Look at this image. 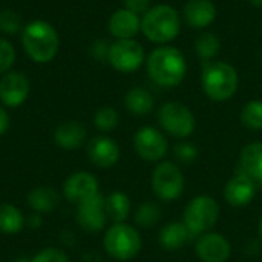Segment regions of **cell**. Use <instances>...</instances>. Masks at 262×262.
I'll return each mask as SVG.
<instances>
[{
    "label": "cell",
    "mask_w": 262,
    "mask_h": 262,
    "mask_svg": "<svg viewBox=\"0 0 262 262\" xmlns=\"http://www.w3.org/2000/svg\"><path fill=\"white\" fill-rule=\"evenodd\" d=\"M146 69L155 84L161 88H177L186 78L187 61L178 48L160 45L146 57Z\"/></svg>",
    "instance_id": "1"
},
{
    "label": "cell",
    "mask_w": 262,
    "mask_h": 262,
    "mask_svg": "<svg viewBox=\"0 0 262 262\" xmlns=\"http://www.w3.org/2000/svg\"><path fill=\"white\" fill-rule=\"evenodd\" d=\"M25 54L37 64L52 61L60 49V35L46 20L35 18L26 23L20 32Z\"/></svg>",
    "instance_id": "2"
},
{
    "label": "cell",
    "mask_w": 262,
    "mask_h": 262,
    "mask_svg": "<svg viewBox=\"0 0 262 262\" xmlns=\"http://www.w3.org/2000/svg\"><path fill=\"white\" fill-rule=\"evenodd\" d=\"M180 31L181 15L172 5H154L141 17V32L149 41L157 45H167L178 37Z\"/></svg>",
    "instance_id": "3"
},
{
    "label": "cell",
    "mask_w": 262,
    "mask_h": 262,
    "mask_svg": "<svg viewBox=\"0 0 262 262\" xmlns=\"http://www.w3.org/2000/svg\"><path fill=\"white\" fill-rule=\"evenodd\" d=\"M201 88L212 101H227L239 88V74L227 61H207L201 71Z\"/></svg>",
    "instance_id": "4"
},
{
    "label": "cell",
    "mask_w": 262,
    "mask_h": 262,
    "mask_svg": "<svg viewBox=\"0 0 262 262\" xmlns=\"http://www.w3.org/2000/svg\"><path fill=\"white\" fill-rule=\"evenodd\" d=\"M143 241L137 227L127 223H117L106 229L103 236V247L106 253L115 261H130L141 250Z\"/></svg>",
    "instance_id": "5"
},
{
    "label": "cell",
    "mask_w": 262,
    "mask_h": 262,
    "mask_svg": "<svg viewBox=\"0 0 262 262\" xmlns=\"http://www.w3.org/2000/svg\"><path fill=\"white\" fill-rule=\"evenodd\" d=\"M220 218V206L215 198L209 195H198L189 201L184 209L183 223L190 232L192 238H198L212 232Z\"/></svg>",
    "instance_id": "6"
},
{
    "label": "cell",
    "mask_w": 262,
    "mask_h": 262,
    "mask_svg": "<svg viewBox=\"0 0 262 262\" xmlns=\"http://www.w3.org/2000/svg\"><path fill=\"white\" fill-rule=\"evenodd\" d=\"M158 121L163 130L177 138H187L196 127V118L189 106L180 101H167L158 111Z\"/></svg>",
    "instance_id": "7"
},
{
    "label": "cell",
    "mask_w": 262,
    "mask_h": 262,
    "mask_svg": "<svg viewBox=\"0 0 262 262\" xmlns=\"http://www.w3.org/2000/svg\"><path fill=\"white\" fill-rule=\"evenodd\" d=\"M152 190L161 201L172 203L184 192V175L173 161H161L152 173Z\"/></svg>",
    "instance_id": "8"
},
{
    "label": "cell",
    "mask_w": 262,
    "mask_h": 262,
    "mask_svg": "<svg viewBox=\"0 0 262 262\" xmlns=\"http://www.w3.org/2000/svg\"><path fill=\"white\" fill-rule=\"evenodd\" d=\"M107 61L121 74H134L146 63V52L135 38L115 40L109 48Z\"/></svg>",
    "instance_id": "9"
},
{
    "label": "cell",
    "mask_w": 262,
    "mask_h": 262,
    "mask_svg": "<svg viewBox=\"0 0 262 262\" xmlns=\"http://www.w3.org/2000/svg\"><path fill=\"white\" fill-rule=\"evenodd\" d=\"M134 149L140 158L144 161H161L167 150L169 143L164 134L152 126H143L140 127L134 135Z\"/></svg>",
    "instance_id": "10"
},
{
    "label": "cell",
    "mask_w": 262,
    "mask_h": 262,
    "mask_svg": "<svg viewBox=\"0 0 262 262\" xmlns=\"http://www.w3.org/2000/svg\"><path fill=\"white\" fill-rule=\"evenodd\" d=\"M31 83L21 71H9L0 78V103L6 109L20 107L29 97Z\"/></svg>",
    "instance_id": "11"
},
{
    "label": "cell",
    "mask_w": 262,
    "mask_h": 262,
    "mask_svg": "<svg viewBox=\"0 0 262 262\" xmlns=\"http://www.w3.org/2000/svg\"><path fill=\"white\" fill-rule=\"evenodd\" d=\"M100 193V183L97 177L86 170L71 173L63 183V196L71 204H81Z\"/></svg>",
    "instance_id": "12"
},
{
    "label": "cell",
    "mask_w": 262,
    "mask_h": 262,
    "mask_svg": "<svg viewBox=\"0 0 262 262\" xmlns=\"http://www.w3.org/2000/svg\"><path fill=\"white\" fill-rule=\"evenodd\" d=\"M104 200L106 196H103L101 193H97L91 200L77 206L75 220L80 229H83L88 233H98L106 229L109 218L106 213Z\"/></svg>",
    "instance_id": "13"
},
{
    "label": "cell",
    "mask_w": 262,
    "mask_h": 262,
    "mask_svg": "<svg viewBox=\"0 0 262 262\" xmlns=\"http://www.w3.org/2000/svg\"><path fill=\"white\" fill-rule=\"evenodd\" d=\"M195 253L203 262H227L232 255V246L224 235L207 232L198 236Z\"/></svg>",
    "instance_id": "14"
},
{
    "label": "cell",
    "mask_w": 262,
    "mask_h": 262,
    "mask_svg": "<svg viewBox=\"0 0 262 262\" xmlns=\"http://www.w3.org/2000/svg\"><path fill=\"white\" fill-rule=\"evenodd\" d=\"M88 158L89 161L100 167V169H111L114 167L121 157L120 146L115 140H112L107 135H98L94 137L88 143Z\"/></svg>",
    "instance_id": "15"
},
{
    "label": "cell",
    "mask_w": 262,
    "mask_h": 262,
    "mask_svg": "<svg viewBox=\"0 0 262 262\" xmlns=\"http://www.w3.org/2000/svg\"><path fill=\"white\" fill-rule=\"evenodd\" d=\"M255 195H256V183L239 169L227 181L224 187V198L233 207L249 206L253 201Z\"/></svg>",
    "instance_id": "16"
},
{
    "label": "cell",
    "mask_w": 262,
    "mask_h": 262,
    "mask_svg": "<svg viewBox=\"0 0 262 262\" xmlns=\"http://www.w3.org/2000/svg\"><path fill=\"white\" fill-rule=\"evenodd\" d=\"M107 29L117 40L135 38V35L141 31V15L126 8H120L109 17Z\"/></svg>",
    "instance_id": "17"
},
{
    "label": "cell",
    "mask_w": 262,
    "mask_h": 262,
    "mask_svg": "<svg viewBox=\"0 0 262 262\" xmlns=\"http://www.w3.org/2000/svg\"><path fill=\"white\" fill-rule=\"evenodd\" d=\"M183 18L190 28H209L216 18V5L212 0H189L183 8Z\"/></svg>",
    "instance_id": "18"
},
{
    "label": "cell",
    "mask_w": 262,
    "mask_h": 262,
    "mask_svg": "<svg viewBox=\"0 0 262 262\" xmlns=\"http://www.w3.org/2000/svg\"><path fill=\"white\" fill-rule=\"evenodd\" d=\"M88 137L86 127L80 121H64L58 124L54 130V143L63 150H77L80 149Z\"/></svg>",
    "instance_id": "19"
},
{
    "label": "cell",
    "mask_w": 262,
    "mask_h": 262,
    "mask_svg": "<svg viewBox=\"0 0 262 262\" xmlns=\"http://www.w3.org/2000/svg\"><path fill=\"white\" fill-rule=\"evenodd\" d=\"M26 203L32 212L40 215H49L58 207L60 195L57 193L55 189L49 186H38L28 193Z\"/></svg>",
    "instance_id": "20"
},
{
    "label": "cell",
    "mask_w": 262,
    "mask_h": 262,
    "mask_svg": "<svg viewBox=\"0 0 262 262\" xmlns=\"http://www.w3.org/2000/svg\"><path fill=\"white\" fill-rule=\"evenodd\" d=\"M255 183H262V141L247 144L239 155V167Z\"/></svg>",
    "instance_id": "21"
},
{
    "label": "cell",
    "mask_w": 262,
    "mask_h": 262,
    "mask_svg": "<svg viewBox=\"0 0 262 262\" xmlns=\"http://www.w3.org/2000/svg\"><path fill=\"white\" fill-rule=\"evenodd\" d=\"M190 238L192 235L184 226V223H177V221L166 224L158 235L160 246L167 252H177L183 249L190 241Z\"/></svg>",
    "instance_id": "22"
},
{
    "label": "cell",
    "mask_w": 262,
    "mask_h": 262,
    "mask_svg": "<svg viewBox=\"0 0 262 262\" xmlns=\"http://www.w3.org/2000/svg\"><path fill=\"white\" fill-rule=\"evenodd\" d=\"M154 106H155L154 95L146 88L135 86V88L129 89L124 95V107L132 115L144 117L152 112Z\"/></svg>",
    "instance_id": "23"
},
{
    "label": "cell",
    "mask_w": 262,
    "mask_h": 262,
    "mask_svg": "<svg viewBox=\"0 0 262 262\" xmlns=\"http://www.w3.org/2000/svg\"><path fill=\"white\" fill-rule=\"evenodd\" d=\"M26 227V218L21 210L9 203H0V233L17 235Z\"/></svg>",
    "instance_id": "24"
},
{
    "label": "cell",
    "mask_w": 262,
    "mask_h": 262,
    "mask_svg": "<svg viewBox=\"0 0 262 262\" xmlns=\"http://www.w3.org/2000/svg\"><path fill=\"white\" fill-rule=\"evenodd\" d=\"M104 206H106V213L107 218L117 224V223H126V220L130 215L132 210V204H130V198L120 190H115L112 193H109L104 200Z\"/></svg>",
    "instance_id": "25"
},
{
    "label": "cell",
    "mask_w": 262,
    "mask_h": 262,
    "mask_svg": "<svg viewBox=\"0 0 262 262\" xmlns=\"http://www.w3.org/2000/svg\"><path fill=\"white\" fill-rule=\"evenodd\" d=\"M195 52H196V57L200 60H203L204 63L207 61H212L221 51V40L220 37L212 32V31H206L203 32L201 35L196 37L195 40Z\"/></svg>",
    "instance_id": "26"
},
{
    "label": "cell",
    "mask_w": 262,
    "mask_h": 262,
    "mask_svg": "<svg viewBox=\"0 0 262 262\" xmlns=\"http://www.w3.org/2000/svg\"><path fill=\"white\" fill-rule=\"evenodd\" d=\"M135 224L141 229H150L157 226L161 220V209L155 203H143L137 207L135 215H134Z\"/></svg>",
    "instance_id": "27"
},
{
    "label": "cell",
    "mask_w": 262,
    "mask_h": 262,
    "mask_svg": "<svg viewBox=\"0 0 262 262\" xmlns=\"http://www.w3.org/2000/svg\"><path fill=\"white\" fill-rule=\"evenodd\" d=\"M241 123L250 130L262 129V100H252L241 111Z\"/></svg>",
    "instance_id": "28"
},
{
    "label": "cell",
    "mask_w": 262,
    "mask_h": 262,
    "mask_svg": "<svg viewBox=\"0 0 262 262\" xmlns=\"http://www.w3.org/2000/svg\"><path fill=\"white\" fill-rule=\"evenodd\" d=\"M118 123H120V115L112 106H103L94 115V126L103 134L117 129Z\"/></svg>",
    "instance_id": "29"
},
{
    "label": "cell",
    "mask_w": 262,
    "mask_h": 262,
    "mask_svg": "<svg viewBox=\"0 0 262 262\" xmlns=\"http://www.w3.org/2000/svg\"><path fill=\"white\" fill-rule=\"evenodd\" d=\"M23 21L17 11L14 9H3L0 11V32L3 34H17L21 32Z\"/></svg>",
    "instance_id": "30"
},
{
    "label": "cell",
    "mask_w": 262,
    "mask_h": 262,
    "mask_svg": "<svg viewBox=\"0 0 262 262\" xmlns=\"http://www.w3.org/2000/svg\"><path fill=\"white\" fill-rule=\"evenodd\" d=\"M15 48L9 40L5 37H0V77L6 72L12 71V66L15 63Z\"/></svg>",
    "instance_id": "31"
},
{
    "label": "cell",
    "mask_w": 262,
    "mask_h": 262,
    "mask_svg": "<svg viewBox=\"0 0 262 262\" xmlns=\"http://www.w3.org/2000/svg\"><path fill=\"white\" fill-rule=\"evenodd\" d=\"M173 157L181 164H192L198 158V149L190 141H180L173 146Z\"/></svg>",
    "instance_id": "32"
},
{
    "label": "cell",
    "mask_w": 262,
    "mask_h": 262,
    "mask_svg": "<svg viewBox=\"0 0 262 262\" xmlns=\"http://www.w3.org/2000/svg\"><path fill=\"white\" fill-rule=\"evenodd\" d=\"M29 262H69V258L58 247H45L37 252Z\"/></svg>",
    "instance_id": "33"
},
{
    "label": "cell",
    "mask_w": 262,
    "mask_h": 262,
    "mask_svg": "<svg viewBox=\"0 0 262 262\" xmlns=\"http://www.w3.org/2000/svg\"><path fill=\"white\" fill-rule=\"evenodd\" d=\"M109 48L111 45L106 43L104 40H97L92 43L91 46V54L95 60L98 61H107V55H109Z\"/></svg>",
    "instance_id": "34"
},
{
    "label": "cell",
    "mask_w": 262,
    "mask_h": 262,
    "mask_svg": "<svg viewBox=\"0 0 262 262\" xmlns=\"http://www.w3.org/2000/svg\"><path fill=\"white\" fill-rule=\"evenodd\" d=\"M123 8L138 14V15H143L146 14L149 9H150V0H123Z\"/></svg>",
    "instance_id": "35"
},
{
    "label": "cell",
    "mask_w": 262,
    "mask_h": 262,
    "mask_svg": "<svg viewBox=\"0 0 262 262\" xmlns=\"http://www.w3.org/2000/svg\"><path fill=\"white\" fill-rule=\"evenodd\" d=\"M11 126V118L8 114V109L0 104V137H3Z\"/></svg>",
    "instance_id": "36"
},
{
    "label": "cell",
    "mask_w": 262,
    "mask_h": 262,
    "mask_svg": "<svg viewBox=\"0 0 262 262\" xmlns=\"http://www.w3.org/2000/svg\"><path fill=\"white\" fill-rule=\"evenodd\" d=\"M43 224V215L32 212L28 218H26V226L29 229H40V226Z\"/></svg>",
    "instance_id": "37"
},
{
    "label": "cell",
    "mask_w": 262,
    "mask_h": 262,
    "mask_svg": "<svg viewBox=\"0 0 262 262\" xmlns=\"http://www.w3.org/2000/svg\"><path fill=\"white\" fill-rule=\"evenodd\" d=\"M249 3H252L253 6H258V8L262 6V0H249Z\"/></svg>",
    "instance_id": "38"
},
{
    "label": "cell",
    "mask_w": 262,
    "mask_h": 262,
    "mask_svg": "<svg viewBox=\"0 0 262 262\" xmlns=\"http://www.w3.org/2000/svg\"><path fill=\"white\" fill-rule=\"evenodd\" d=\"M9 262H29V259H26V258H20V259H15V261H9Z\"/></svg>",
    "instance_id": "39"
},
{
    "label": "cell",
    "mask_w": 262,
    "mask_h": 262,
    "mask_svg": "<svg viewBox=\"0 0 262 262\" xmlns=\"http://www.w3.org/2000/svg\"><path fill=\"white\" fill-rule=\"evenodd\" d=\"M259 236L262 238V218H261V221H259Z\"/></svg>",
    "instance_id": "40"
}]
</instances>
